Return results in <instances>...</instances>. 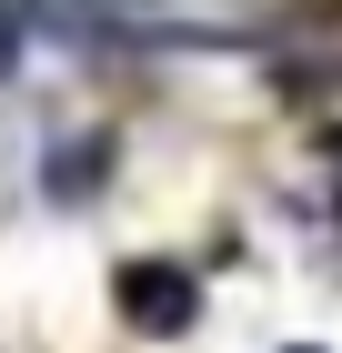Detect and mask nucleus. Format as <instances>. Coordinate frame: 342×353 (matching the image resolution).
Listing matches in <instances>:
<instances>
[{
  "instance_id": "3",
  "label": "nucleus",
  "mask_w": 342,
  "mask_h": 353,
  "mask_svg": "<svg viewBox=\"0 0 342 353\" xmlns=\"http://www.w3.org/2000/svg\"><path fill=\"white\" fill-rule=\"evenodd\" d=\"M292 101L312 111V121H342V61H302L292 71Z\"/></svg>"
},
{
  "instance_id": "2",
  "label": "nucleus",
  "mask_w": 342,
  "mask_h": 353,
  "mask_svg": "<svg viewBox=\"0 0 342 353\" xmlns=\"http://www.w3.org/2000/svg\"><path fill=\"white\" fill-rule=\"evenodd\" d=\"M101 152H111V141H61V162H51V192H61V202H81V192H101Z\"/></svg>"
},
{
  "instance_id": "1",
  "label": "nucleus",
  "mask_w": 342,
  "mask_h": 353,
  "mask_svg": "<svg viewBox=\"0 0 342 353\" xmlns=\"http://www.w3.org/2000/svg\"><path fill=\"white\" fill-rule=\"evenodd\" d=\"M131 323L141 333H182L191 323V283L171 263H161V272H131Z\"/></svg>"
}]
</instances>
